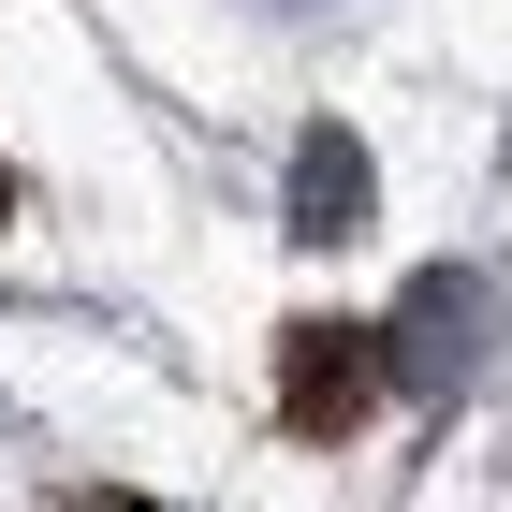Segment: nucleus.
<instances>
[{"label":"nucleus","mask_w":512,"mask_h":512,"mask_svg":"<svg viewBox=\"0 0 512 512\" xmlns=\"http://www.w3.org/2000/svg\"><path fill=\"white\" fill-rule=\"evenodd\" d=\"M0 220H15V176H0Z\"/></svg>","instance_id":"4"},{"label":"nucleus","mask_w":512,"mask_h":512,"mask_svg":"<svg viewBox=\"0 0 512 512\" xmlns=\"http://www.w3.org/2000/svg\"><path fill=\"white\" fill-rule=\"evenodd\" d=\"M381 322H278V425L293 439H352L381 410Z\"/></svg>","instance_id":"1"},{"label":"nucleus","mask_w":512,"mask_h":512,"mask_svg":"<svg viewBox=\"0 0 512 512\" xmlns=\"http://www.w3.org/2000/svg\"><path fill=\"white\" fill-rule=\"evenodd\" d=\"M366 205H381V161L322 118L308 147H293V235H308V249H352V235H366Z\"/></svg>","instance_id":"3"},{"label":"nucleus","mask_w":512,"mask_h":512,"mask_svg":"<svg viewBox=\"0 0 512 512\" xmlns=\"http://www.w3.org/2000/svg\"><path fill=\"white\" fill-rule=\"evenodd\" d=\"M483 322H498V293H483L469 264H425V278H410V308H395V337H381V366L439 395V381H469V366H483Z\"/></svg>","instance_id":"2"}]
</instances>
